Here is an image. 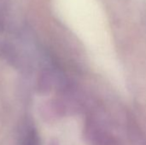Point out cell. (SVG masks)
<instances>
[{
  "mask_svg": "<svg viewBox=\"0 0 146 145\" xmlns=\"http://www.w3.org/2000/svg\"><path fill=\"white\" fill-rule=\"evenodd\" d=\"M25 145H38V139L37 133L34 131H31L28 132Z\"/></svg>",
  "mask_w": 146,
  "mask_h": 145,
  "instance_id": "cell-1",
  "label": "cell"
}]
</instances>
